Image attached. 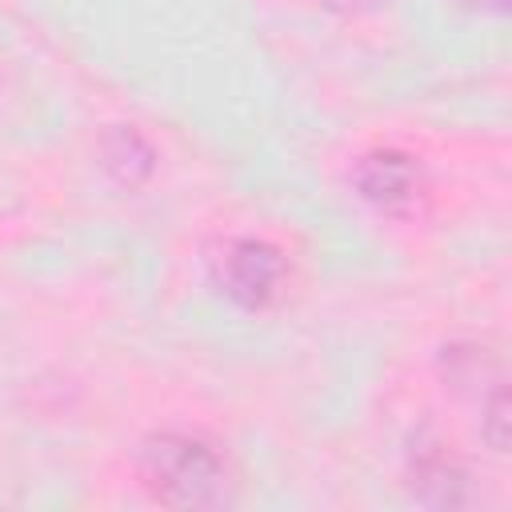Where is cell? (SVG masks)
Wrapping results in <instances>:
<instances>
[{"label":"cell","mask_w":512,"mask_h":512,"mask_svg":"<svg viewBox=\"0 0 512 512\" xmlns=\"http://www.w3.org/2000/svg\"><path fill=\"white\" fill-rule=\"evenodd\" d=\"M340 4H348V8H360V4H376V0H340Z\"/></svg>","instance_id":"cell-6"},{"label":"cell","mask_w":512,"mask_h":512,"mask_svg":"<svg viewBox=\"0 0 512 512\" xmlns=\"http://www.w3.org/2000/svg\"><path fill=\"white\" fill-rule=\"evenodd\" d=\"M488 444L496 448V452H504L508 448V396H504V388H496V396H492V408H488Z\"/></svg>","instance_id":"cell-4"},{"label":"cell","mask_w":512,"mask_h":512,"mask_svg":"<svg viewBox=\"0 0 512 512\" xmlns=\"http://www.w3.org/2000/svg\"><path fill=\"white\" fill-rule=\"evenodd\" d=\"M284 276H288L284 252L256 236L228 240L224 252L216 256V284L240 308H268L280 296Z\"/></svg>","instance_id":"cell-2"},{"label":"cell","mask_w":512,"mask_h":512,"mask_svg":"<svg viewBox=\"0 0 512 512\" xmlns=\"http://www.w3.org/2000/svg\"><path fill=\"white\" fill-rule=\"evenodd\" d=\"M468 4H480V8H496V12L504 8V0H468Z\"/></svg>","instance_id":"cell-5"},{"label":"cell","mask_w":512,"mask_h":512,"mask_svg":"<svg viewBox=\"0 0 512 512\" xmlns=\"http://www.w3.org/2000/svg\"><path fill=\"white\" fill-rule=\"evenodd\" d=\"M140 484L168 508H220L232 500V472L224 456L188 432H156L136 452Z\"/></svg>","instance_id":"cell-1"},{"label":"cell","mask_w":512,"mask_h":512,"mask_svg":"<svg viewBox=\"0 0 512 512\" xmlns=\"http://www.w3.org/2000/svg\"><path fill=\"white\" fill-rule=\"evenodd\" d=\"M352 188L360 200H368L376 212H388V216H408L428 196L424 168L408 152H396V148L360 156L352 168Z\"/></svg>","instance_id":"cell-3"}]
</instances>
